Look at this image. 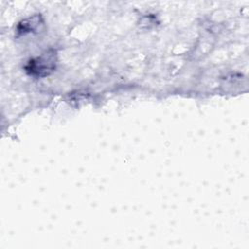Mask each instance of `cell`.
<instances>
[{
  "label": "cell",
  "mask_w": 249,
  "mask_h": 249,
  "mask_svg": "<svg viewBox=\"0 0 249 249\" xmlns=\"http://www.w3.org/2000/svg\"><path fill=\"white\" fill-rule=\"evenodd\" d=\"M56 65V53L53 50L46 51L39 56L30 59L25 65L27 74L33 77H46L50 75Z\"/></svg>",
  "instance_id": "obj_1"
},
{
  "label": "cell",
  "mask_w": 249,
  "mask_h": 249,
  "mask_svg": "<svg viewBox=\"0 0 249 249\" xmlns=\"http://www.w3.org/2000/svg\"><path fill=\"white\" fill-rule=\"evenodd\" d=\"M43 23L44 22L40 16H33L32 18L21 20L17 27V32L18 35H26L33 32H38L43 26Z\"/></svg>",
  "instance_id": "obj_2"
}]
</instances>
